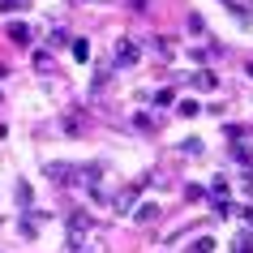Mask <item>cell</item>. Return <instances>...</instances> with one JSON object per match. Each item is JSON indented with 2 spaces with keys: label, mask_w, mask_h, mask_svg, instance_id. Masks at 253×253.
<instances>
[{
  "label": "cell",
  "mask_w": 253,
  "mask_h": 253,
  "mask_svg": "<svg viewBox=\"0 0 253 253\" xmlns=\"http://www.w3.org/2000/svg\"><path fill=\"white\" fill-rule=\"evenodd\" d=\"M116 65H137V43H116Z\"/></svg>",
  "instance_id": "6da1fadb"
},
{
  "label": "cell",
  "mask_w": 253,
  "mask_h": 253,
  "mask_svg": "<svg viewBox=\"0 0 253 253\" xmlns=\"http://www.w3.org/2000/svg\"><path fill=\"white\" fill-rule=\"evenodd\" d=\"M47 176H52V180H73V168H69V163H47Z\"/></svg>",
  "instance_id": "7a4b0ae2"
},
{
  "label": "cell",
  "mask_w": 253,
  "mask_h": 253,
  "mask_svg": "<svg viewBox=\"0 0 253 253\" xmlns=\"http://www.w3.org/2000/svg\"><path fill=\"white\" fill-rule=\"evenodd\" d=\"M69 227H73L69 236H73V240H82V236H86V227H90V219H86V214H73V219H69Z\"/></svg>",
  "instance_id": "3957f363"
},
{
  "label": "cell",
  "mask_w": 253,
  "mask_h": 253,
  "mask_svg": "<svg viewBox=\"0 0 253 253\" xmlns=\"http://www.w3.org/2000/svg\"><path fill=\"white\" fill-rule=\"evenodd\" d=\"M155 214H159V206H155V202H146V206H142V211H137V219H142V223H150V219H155Z\"/></svg>",
  "instance_id": "277c9868"
}]
</instances>
